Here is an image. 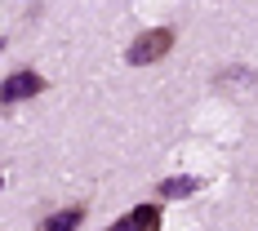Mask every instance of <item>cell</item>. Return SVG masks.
Returning a JSON list of instances; mask_svg holds the SVG:
<instances>
[{
	"mask_svg": "<svg viewBox=\"0 0 258 231\" xmlns=\"http://www.w3.org/2000/svg\"><path fill=\"white\" fill-rule=\"evenodd\" d=\"M169 49H174V31H169V27H152V31H143V36L125 49V62H134V67H152V62H160Z\"/></svg>",
	"mask_w": 258,
	"mask_h": 231,
	"instance_id": "1",
	"label": "cell"
},
{
	"mask_svg": "<svg viewBox=\"0 0 258 231\" xmlns=\"http://www.w3.org/2000/svg\"><path fill=\"white\" fill-rule=\"evenodd\" d=\"M45 89V76L40 71H14V76L0 85V98H5V107H14V103H23V98H36Z\"/></svg>",
	"mask_w": 258,
	"mask_h": 231,
	"instance_id": "2",
	"label": "cell"
},
{
	"mask_svg": "<svg viewBox=\"0 0 258 231\" xmlns=\"http://www.w3.org/2000/svg\"><path fill=\"white\" fill-rule=\"evenodd\" d=\"M107 231H160V209L156 205H138V209H129L120 222H111Z\"/></svg>",
	"mask_w": 258,
	"mask_h": 231,
	"instance_id": "3",
	"label": "cell"
},
{
	"mask_svg": "<svg viewBox=\"0 0 258 231\" xmlns=\"http://www.w3.org/2000/svg\"><path fill=\"white\" fill-rule=\"evenodd\" d=\"M80 222H85V205H72V209H58V213H49V218H45L36 231H76Z\"/></svg>",
	"mask_w": 258,
	"mask_h": 231,
	"instance_id": "4",
	"label": "cell"
},
{
	"mask_svg": "<svg viewBox=\"0 0 258 231\" xmlns=\"http://www.w3.org/2000/svg\"><path fill=\"white\" fill-rule=\"evenodd\" d=\"M196 187H201V182H196V178H165V182H160V187H156V191H160L165 200H182V196H191Z\"/></svg>",
	"mask_w": 258,
	"mask_h": 231,
	"instance_id": "5",
	"label": "cell"
}]
</instances>
